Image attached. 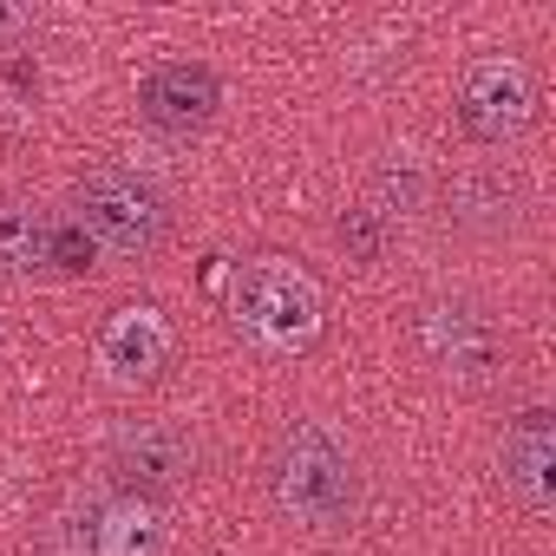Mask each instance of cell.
Wrapping results in <instances>:
<instances>
[{
  "label": "cell",
  "mask_w": 556,
  "mask_h": 556,
  "mask_svg": "<svg viewBox=\"0 0 556 556\" xmlns=\"http://www.w3.org/2000/svg\"><path fill=\"white\" fill-rule=\"evenodd\" d=\"M497 471H504V491L530 517H543L556 504V413H543V406L517 413L497 445Z\"/></svg>",
  "instance_id": "obj_7"
},
{
  "label": "cell",
  "mask_w": 556,
  "mask_h": 556,
  "mask_svg": "<svg viewBox=\"0 0 556 556\" xmlns=\"http://www.w3.org/2000/svg\"><path fill=\"white\" fill-rule=\"evenodd\" d=\"M530 118H536V79H530L523 60L484 53V60L465 66V79H458V125L478 144H510V138H523Z\"/></svg>",
  "instance_id": "obj_4"
},
{
  "label": "cell",
  "mask_w": 556,
  "mask_h": 556,
  "mask_svg": "<svg viewBox=\"0 0 556 556\" xmlns=\"http://www.w3.org/2000/svg\"><path fill=\"white\" fill-rule=\"evenodd\" d=\"M426 203H432V184H426V164L413 157V151H393L380 170H374V197H367V210L393 229V223H413V216H426Z\"/></svg>",
  "instance_id": "obj_13"
},
{
  "label": "cell",
  "mask_w": 556,
  "mask_h": 556,
  "mask_svg": "<svg viewBox=\"0 0 556 556\" xmlns=\"http://www.w3.org/2000/svg\"><path fill=\"white\" fill-rule=\"evenodd\" d=\"M445 216L471 236H497L517 223V184L504 170H458L445 190Z\"/></svg>",
  "instance_id": "obj_10"
},
{
  "label": "cell",
  "mask_w": 556,
  "mask_h": 556,
  "mask_svg": "<svg viewBox=\"0 0 556 556\" xmlns=\"http://www.w3.org/2000/svg\"><path fill=\"white\" fill-rule=\"evenodd\" d=\"M34 27H40L34 8H0V47H8V40H27Z\"/></svg>",
  "instance_id": "obj_16"
},
{
  "label": "cell",
  "mask_w": 556,
  "mask_h": 556,
  "mask_svg": "<svg viewBox=\"0 0 556 556\" xmlns=\"http://www.w3.org/2000/svg\"><path fill=\"white\" fill-rule=\"evenodd\" d=\"M92 255H99V249H92V236H86L79 223H53V262H60V268L79 275V268H92Z\"/></svg>",
  "instance_id": "obj_15"
},
{
  "label": "cell",
  "mask_w": 556,
  "mask_h": 556,
  "mask_svg": "<svg viewBox=\"0 0 556 556\" xmlns=\"http://www.w3.org/2000/svg\"><path fill=\"white\" fill-rule=\"evenodd\" d=\"M73 223L92 236V249H105V255H151L157 242H164V229H170V203H164V190L151 184V177H138V170H92L86 184H79V210H73Z\"/></svg>",
  "instance_id": "obj_3"
},
{
  "label": "cell",
  "mask_w": 556,
  "mask_h": 556,
  "mask_svg": "<svg viewBox=\"0 0 556 556\" xmlns=\"http://www.w3.org/2000/svg\"><path fill=\"white\" fill-rule=\"evenodd\" d=\"M53 262V216L40 203H0V275H34Z\"/></svg>",
  "instance_id": "obj_12"
},
{
  "label": "cell",
  "mask_w": 556,
  "mask_h": 556,
  "mask_svg": "<svg viewBox=\"0 0 556 556\" xmlns=\"http://www.w3.org/2000/svg\"><path fill=\"white\" fill-rule=\"evenodd\" d=\"M334 236H341V249H348L354 262H380V255H387V242H393V229H387L367 203H361V210H348Z\"/></svg>",
  "instance_id": "obj_14"
},
{
  "label": "cell",
  "mask_w": 556,
  "mask_h": 556,
  "mask_svg": "<svg viewBox=\"0 0 556 556\" xmlns=\"http://www.w3.org/2000/svg\"><path fill=\"white\" fill-rule=\"evenodd\" d=\"M419 348L439 374H452L465 387H478L504 367V334L478 302H432L419 315Z\"/></svg>",
  "instance_id": "obj_5"
},
{
  "label": "cell",
  "mask_w": 556,
  "mask_h": 556,
  "mask_svg": "<svg viewBox=\"0 0 556 556\" xmlns=\"http://www.w3.org/2000/svg\"><path fill=\"white\" fill-rule=\"evenodd\" d=\"M99 367H105V380L112 387H144V380H157L164 367H170V321L157 315V308H118L105 328H99Z\"/></svg>",
  "instance_id": "obj_8"
},
{
  "label": "cell",
  "mask_w": 556,
  "mask_h": 556,
  "mask_svg": "<svg viewBox=\"0 0 556 556\" xmlns=\"http://www.w3.org/2000/svg\"><path fill=\"white\" fill-rule=\"evenodd\" d=\"M321 282L289 255H255L229 275V321L262 354H308L321 341Z\"/></svg>",
  "instance_id": "obj_2"
},
{
  "label": "cell",
  "mask_w": 556,
  "mask_h": 556,
  "mask_svg": "<svg viewBox=\"0 0 556 556\" xmlns=\"http://www.w3.org/2000/svg\"><path fill=\"white\" fill-rule=\"evenodd\" d=\"M216 105H223V79H216L210 66H197V60H170V66L144 73V86H138L144 125H157V131H170V138L203 131V125L216 118Z\"/></svg>",
  "instance_id": "obj_6"
},
{
  "label": "cell",
  "mask_w": 556,
  "mask_h": 556,
  "mask_svg": "<svg viewBox=\"0 0 556 556\" xmlns=\"http://www.w3.org/2000/svg\"><path fill=\"white\" fill-rule=\"evenodd\" d=\"M92 556H170V523L151 497H118L99 510Z\"/></svg>",
  "instance_id": "obj_11"
},
{
  "label": "cell",
  "mask_w": 556,
  "mask_h": 556,
  "mask_svg": "<svg viewBox=\"0 0 556 556\" xmlns=\"http://www.w3.org/2000/svg\"><path fill=\"white\" fill-rule=\"evenodd\" d=\"M268 491L302 530H348L361 510V465L354 445L328 419H295L268 452Z\"/></svg>",
  "instance_id": "obj_1"
},
{
  "label": "cell",
  "mask_w": 556,
  "mask_h": 556,
  "mask_svg": "<svg viewBox=\"0 0 556 556\" xmlns=\"http://www.w3.org/2000/svg\"><path fill=\"white\" fill-rule=\"evenodd\" d=\"M197 465V439L177 419H131L112 432V471L131 484H177Z\"/></svg>",
  "instance_id": "obj_9"
}]
</instances>
